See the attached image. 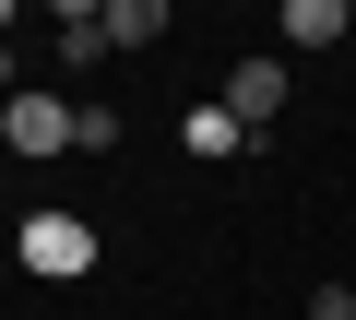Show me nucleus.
<instances>
[{"instance_id": "nucleus-3", "label": "nucleus", "mask_w": 356, "mask_h": 320, "mask_svg": "<svg viewBox=\"0 0 356 320\" xmlns=\"http://www.w3.org/2000/svg\"><path fill=\"white\" fill-rule=\"evenodd\" d=\"M214 107H226L250 142H273V130H285V60H238V71L214 83Z\"/></svg>"}, {"instance_id": "nucleus-4", "label": "nucleus", "mask_w": 356, "mask_h": 320, "mask_svg": "<svg viewBox=\"0 0 356 320\" xmlns=\"http://www.w3.org/2000/svg\"><path fill=\"white\" fill-rule=\"evenodd\" d=\"M166 24H178V0H107V12H95V36H107V48H131V60H143Z\"/></svg>"}, {"instance_id": "nucleus-8", "label": "nucleus", "mask_w": 356, "mask_h": 320, "mask_svg": "<svg viewBox=\"0 0 356 320\" xmlns=\"http://www.w3.org/2000/svg\"><path fill=\"white\" fill-rule=\"evenodd\" d=\"M309 320H356V296L344 285H309Z\"/></svg>"}, {"instance_id": "nucleus-5", "label": "nucleus", "mask_w": 356, "mask_h": 320, "mask_svg": "<svg viewBox=\"0 0 356 320\" xmlns=\"http://www.w3.org/2000/svg\"><path fill=\"white\" fill-rule=\"evenodd\" d=\"M356 36V0H285V48H344Z\"/></svg>"}, {"instance_id": "nucleus-1", "label": "nucleus", "mask_w": 356, "mask_h": 320, "mask_svg": "<svg viewBox=\"0 0 356 320\" xmlns=\"http://www.w3.org/2000/svg\"><path fill=\"white\" fill-rule=\"evenodd\" d=\"M13 261H24V273H48V285H83V273H95V226H83L72 202H36V214H24V237H13Z\"/></svg>"}, {"instance_id": "nucleus-2", "label": "nucleus", "mask_w": 356, "mask_h": 320, "mask_svg": "<svg viewBox=\"0 0 356 320\" xmlns=\"http://www.w3.org/2000/svg\"><path fill=\"white\" fill-rule=\"evenodd\" d=\"M0 142H13L24 167L72 154V95H36V83H13V95H0Z\"/></svg>"}, {"instance_id": "nucleus-10", "label": "nucleus", "mask_w": 356, "mask_h": 320, "mask_svg": "<svg viewBox=\"0 0 356 320\" xmlns=\"http://www.w3.org/2000/svg\"><path fill=\"white\" fill-rule=\"evenodd\" d=\"M0 95H13V36H0Z\"/></svg>"}, {"instance_id": "nucleus-7", "label": "nucleus", "mask_w": 356, "mask_h": 320, "mask_svg": "<svg viewBox=\"0 0 356 320\" xmlns=\"http://www.w3.org/2000/svg\"><path fill=\"white\" fill-rule=\"evenodd\" d=\"M72 154H119V107H107V95L72 107Z\"/></svg>"}, {"instance_id": "nucleus-6", "label": "nucleus", "mask_w": 356, "mask_h": 320, "mask_svg": "<svg viewBox=\"0 0 356 320\" xmlns=\"http://www.w3.org/2000/svg\"><path fill=\"white\" fill-rule=\"evenodd\" d=\"M178 142H191V154H250V130H238L214 95H202V107H178Z\"/></svg>"}, {"instance_id": "nucleus-9", "label": "nucleus", "mask_w": 356, "mask_h": 320, "mask_svg": "<svg viewBox=\"0 0 356 320\" xmlns=\"http://www.w3.org/2000/svg\"><path fill=\"white\" fill-rule=\"evenodd\" d=\"M48 12H60V24H95V12H107V0H48Z\"/></svg>"}, {"instance_id": "nucleus-11", "label": "nucleus", "mask_w": 356, "mask_h": 320, "mask_svg": "<svg viewBox=\"0 0 356 320\" xmlns=\"http://www.w3.org/2000/svg\"><path fill=\"white\" fill-rule=\"evenodd\" d=\"M13 12H24V0H0V36H13Z\"/></svg>"}]
</instances>
